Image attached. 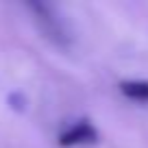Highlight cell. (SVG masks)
<instances>
[{"label":"cell","mask_w":148,"mask_h":148,"mask_svg":"<svg viewBox=\"0 0 148 148\" xmlns=\"http://www.w3.org/2000/svg\"><path fill=\"white\" fill-rule=\"evenodd\" d=\"M28 9L33 11V18H35L37 26L48 39L57 44V46H68L70 44V33L65 28L63 20L57 15V11L52 9L46 2H28Z\"/></svg>","instance_id":"cell-1"},{"label":"cell","mask_w":148,"mask_h":148,"mask_svg":"<svg viewBox=\"0 0 148 148\" xmlns=\"http://www.w3.org/2000/svg\"><path fill=\"white\" fill-rule=\"evenodd\" d=\"M98 142V131L89 120H79L74 122L70 129H65L59 137V146L70 148V146H92Z\"/></svg>","instance_id":"cell-2"},{"label":"cell","mask_w":148,"mask_h":148,"mask_svg":"<svg viewBox=\"0 0 148 148\" xmlns=\"http://www.w3.org/2000/svg\"><path fill=\"white\" fill-rule=\"evenodd\" d=\"M120 92L133 100L148 102V81H122Z\"/></svg>","instance_id":"cell-3"},{"label":"cell","mask_w":148,"mask_h":148,"mask_svg":"<svg viewBox=\"0 0 148 148\" xmlns=\"http://www.w3.org/2000/svg\"><path fill=\"white\" fill-rule=\"evenodd\" d=\"M9 102H11V107H13V109H18V111H22L24 107H26V100H24L20 94H11V96H9Z\"/></svg>","instance_id":"cell-4"}]
</instances>
